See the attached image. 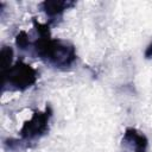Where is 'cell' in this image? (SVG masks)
Here are the masks:
<instances>
[{
	"mask_svg": "<svg viewBox=\"0 0 152 152\" xmlns=\"http://www.w3.org/2000/svg\"><path fill=\"white\" fill-rule=\"evenodd\" d=\"M32 23L38 33V38L32 43L34 55L55 69H69L77 58L75 46L68 40L52 38L49 24L39 23L37 19H33Z\"/></svg>",
	"mask_w": 152,
	"mask_h": 152,
	"instance_id": "cell-1",
	"label": "cell"
},
{
	"mask_svg": "<svg viewBox=\"0 0 152 152\" xmlns=\"http://www.w3.org/2000/svg\"><path fill=\"white\" fill-rule=\"evenodd\" d=\"M2 91H25L38 80V71L24 61H17L8 69L1 71Z\"/></svg>",
	"mask_w": 152,
	"mask_h": 152,
	"instance_id": "cell-2",
	"label": "cell"
},
{
	"mask_svg": "<svg viewBox=\"0 0 152 152\" xmlns=\"http://www.w3.org/2000/svg\"><path fill=\"white\" fill-rule=\"evenodd\" d=\"M52 114V108L48 104L44 110H34L31 118L24 121L19 134L20 141L24 144L25 147H28L31 144L38 141L40 138L48 134Z\"/></svg>",
	"mask_w": 152,
	"mask_h": 152,
	"instance_id": "cell-3",
	"label": "cell"
},
{
	"mask_svg": "<svg viewBox=\"0 0 152 152\" xmlns=\"http://www.w3.org/2000/svg\"><path fill=\"white\" fill-rule=\"evenodd\" d=\"M121 152H147V137L134 127L125 129L120 142Z\"/></svg>",
	"mask_w": 152,
	"mask_h": 152,
	"instance_id": "cell-4",
	"label": "cell"
},
{
	"mask_svg": "<svg viewBox=\"0 0 152 152\" xmlns=\"http://www.w3.org/2000/svg\"><path fill=\"white\" fill-rule=\"evenodd\" d=\"M76 5L72 0H44L39 4L40 11H43L50 21H56L62 18L66 10H70Z\"/></svg>",
	"mask_w": 152,
	"mask_h": 152,
	"instance_id": "cell-5",
	"label": "cell"
},
{
	"mask_svg": "<svg viewBox=\"0 0 152 152\" xmlns=\"http://www.w3.org/2000/svg\"><path fill=\"white\" fill-rule=\"evenodd\" d=\"M1 71L8 69L12 65V61H13V50L11 46L7 45H2L1 48Z\"/></svg>",
	"mask_w": 152,
	"mask_h": 152,
	"instance_id": "cell-6",
	"label": "cell"
},
{
	"mask_svg": "<svg viewBox=\"0 0 152 152\" xmlns=\"http://www.w3.org/2000/svg\"><path fill=\"white\" fill-rule=\"evenodd\" d=\"M15 45L20 50H26L30 48L31 42L28 38V34L25 31H19L18 34L15 36Z\"/></svg>",
	"mask_w": 152,
	"mask_h": 152,
	"instance_id": "cell-7",
	"label": "cell"
},
{
	"mask_svg": "<svg viewBox=\"0 0 152 152\" xmlns=\"http://www.w3.org/2000/svg\"><path fill=\"white\" fill-rule=\"evenodd\" d=\"M145 58H147V59H150V58H152V42L147 45V48L145 49Z\"/></svg>",
	"mask_w": 152,
	"mask_h": 152,
	"instance_id": "cell-8",
	"label": "cell"
}]
</instances>
